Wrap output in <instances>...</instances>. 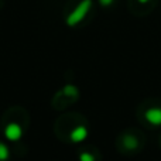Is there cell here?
<instances>
[{
    "mask_svg": "<svg viewBox=\"0 0 161 161\" xmlns=\"http://www.w3.org/2000/svg\"><path fill=\"white\" fill-rule=\"evenodd\" d=\"M91 7H92V0H82L75 8L68 14L67 20H65L67 25H69V27H75V25H78L79 23L86 17V14L89 13Z\"/></svg>",
    "mask_w": 161,
    "mask_h": 161,
    "instance_id": "cell-1",
    "label": "cell"
},
{
    "mask_svg": "<svg viewBox=\"0 0 161 161\" xmlns=\"http://www.w3.org/2000/svg\"><path fill=\"white\" fill-rule=\"evenodd\" d=\"M4 137L8 142H19L23 137V129L19 123H8L4 127Z\"/></svg>",
    "mask_w": 161,
    "mask_h": 161,
    "instance_id": "cell-2",
    "label": "cell"
},
{
    "mask_svg": "<svg viewBox=\"0 0 161 161\" xmlns=\"http://www.w3.org/2000/svg\"><path fill=\"white\" fill-rule=\"evenodd\" d=\"M89 131H88V127L83 125H79L76 127H74L69 133V139L72 143H82L83 140H86L88 137Z\"/></svg>",
    "mask_w": 161,
    "mask_h": 161,
    "instance_id": "cell-3",
    "label": "cell"
},
{
    "mask_svg": "<svg viewBox=\"0 0 161 161\" xmlns=\"http://www.w3.org/2000/svg\"><path fill=\"white\" fill-rule=\"evenodd\" d=\"M144 117L150 125L161 126V108H148L144 112Z\"/></svg>",
    "mask_w": 161,
    "mask_h": 161,
    "instance_id": "cell-4",
    "label": "cell"
},
{
    "mask_svg": "<svg viewBox=\"0 0 161 161\" xmlns=\"http://www.w3.org/2000/svg\"><path fill=\"white\" fill-rule=\"evenodd\" d=\"M62 93H64L65 96L76 97L79 95V91H78V88H76L75 85H72V83H67V85L62 88Z\"/></svg>",
    "mask_w": 161,
    "mask_h": 161,
    "instance_id": "cell-5",
    "label": "cell"
},
{
    "mask_svg": "<svg viewBox=\"0 0 161 161\" xmlns=\"http://www.w3.org/2000/svg\"><path fill=\"white\" fill-rule=\"evenodd\" d=\"M125 146L126 148H129V150H136L137 147H139V142H137V139L134 136H131V134H127V136H125Z\"/></svg>",
    "mask_w": 161,
    "mask_h": 161,
    "instance_id": "cell-6",
    "label": "cell"
},
{
    "mask_svg": "<svg viewBox=\"0 0 161 161\" xmlns=\"http://www.w3.org/2000/svg\"><path fill=\"white\" fill-rule=\"evenodd\" d=\"M10 157V150L4 143L0 142V161H7Z\"/></svg>",
    "mask_w": 161,
    "mask_h": 161,
    "instance_id": "cell-7",
    "label": "cell"
},
{
    "mask_svg": "<svg viewBox=\"0 0 161 161\" xmlns=\"http://www.w3.org/2000/svg\"><path fill=\"white\" fill-rule=\"evenodd\" d=\"M79 161H95V157H93V154L83 151V153L79 154Z\"/></svg>",
    "mask_w": 161,
    "mask_h": 161,
    "instance_id": "cell-8",
    "label": "cell"
},
{
    "mask_svg": "<svg viewBox=\"0 0 161 161\" xmlns=\"http://www.w3.org/2000/svg\"><path fill=\"white\" fill-rule=\"evenodd\" d=\"M99 3L103 7H109V6H112L114 3V0H99Z\"/></svg>",
    "mask_w": 161,
    "mask_h": 161,
    "instance_id": "cell-9",
    "label": "cell"
},
{
    "mask_svg": "<svg viewBox=\"0 0 161 161\" xmlns=\"http://www.w3.org/2000/svg\"><path fill=\"white\" fill-rule=\"evenodd\" d=\"M137 2H139V3H142V4H146V3H148V2H150V0H137Z\"/></svg>",
    "mask_w": 161,
    "mask_h": 161,
    "instance_id": "cell-10",
    "label": "cell"
}]
</instances>
